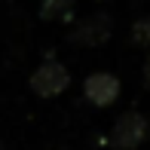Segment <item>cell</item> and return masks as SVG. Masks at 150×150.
Masks as SVG:
<instances>
[{"label": "cell", "instance_id": "cell-3", "mask_svg": "<svg viewBox=\"0 0 150 150\" xmlns=\"http://www.w3.org/2000/svg\"><path fill=\"white\" fill-rule=\"evenodd\" d=\"M83 92L95 107H110L120 98V80L113 74H92L83 83Z\"/></svg>", "mask_w": 150, "mask_h": 150}, {"label": "cell", "instance_id": "cell-1", "mask_svg": "<svg viewBox=\"0 0 150 150\" xmlns=\"http://www.w3.org/2000/svg\"><path fill=\"white\" fill-rule=\"evenodd\" d=\"M147 132H150L147 117L138 113V110H129V113H122V117L113 122L110 144L117 150H135V147H141V141L147 138Z\"/></svg>", "mask_w": 150, "mask_h": 150}, {"label": "cell", "instance_id": "cell-7", "mask_svg": "<svg viewBox=\"0 0 150 150\" xmlns=\"http://www.w3.org/2000/svg\"><path fill=\"white\" fill-rule=\"evenodd\" d=\"M144 86L150 89V52H147V61H144Z\"/></svg>", "mask_w": 150, "mask_h": 150}, {"label": "cell", "instance_id": "cell-2", "mask_svg": "<svg viewBox=\"0 0 150 150\" xmlns=\"http://www.w3.org/2000/svg\"><path fill=\"white\" fill-rule=\"evenodd\" d=\"M67 83H71V74H67L64 64H58V61H46L43 67H37V74L31 77V86L37 95H43V98H52V95L64 92Z\"/></svg>", "mask_w": 150, "mask_h": 150}, {"label": "cell", "instance_id": "cell-4", "mask_svg": "<svg viewBox=\"0 0 150 150\" xmlns=\"http://www.w3.org/2000/svg\"><path fill=\"white\" fill-rule=\"evenodd\" d=\"M110 37V16H92L71 34L74 43H86V46H98Z\"/></svg>", "mask_w": 150, "mask_h": 150}, {"label": "cell", "instance_id": "cell-5", "mask_svg": "<svg viewBox=\"0 0 150 150\" xmlns=\"http://www.w3.org/2000/svg\"><path fill=\"white\" fill-rule=\"evenodd\" d=\"M132 43L150 52V16H147V18H138V22H135V28H132Z\"/></svg>", "mask_w": 150, "mask_h": 150}, {"label": "cell", "instance_id": "cell-6", "mask_svg": "<svg viewBox=\"0 0 150 150\" xmlns=\"http://www.w3.org/2000/svg\"><path fill=\"white\" fill-rule=\"evenodd\" d=\"M74 0H43V9H40V16L43 18H55V16H64L67 9H71Z\"/></svg>", "mask_w": 150, "mask_h": 150}]
</instances>
